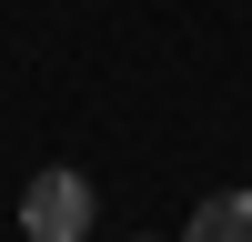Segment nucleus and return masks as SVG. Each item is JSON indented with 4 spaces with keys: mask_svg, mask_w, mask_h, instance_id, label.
Returning <instances> with one entry per match:
<instances>
[{
    "mask_svg": "<svg viewBox=\"0 0 252 242\" xmlns=\"http://www.w3.org/2000/svg\"><path fill=\"white\" fill-rule=\"evenodd\" d=\"M20 232H31V242H81V232H91V182H81L71 161L31 172V192H20Z\"/></svg>",
    "mask_w": 252,
    "mask_h": 242,
    "instance_id": "1",
    "label": "nucleus"
},
{
    "mask_svg": "<svg viewBox=\"0 0 252 242\" xmlns=\"http://www.w3.org/2000/svg\"><path fill=\"white\" fill-rule=\"evenodd\" d=\"M182 242H252V192H212V202L192 212Z\"/></svg>",
    "mask_w": 252,
    "mask_h": 242,
    "instance_id": "2",
    "label": "nucleus"
}]
</instances>
